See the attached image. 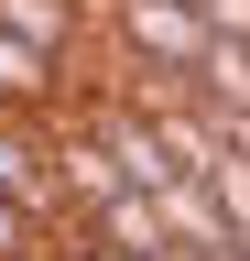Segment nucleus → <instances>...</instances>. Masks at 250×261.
Wrapping results in <instances>:
<instances>
[{
  "instance_id": "obj_2",
  "label": "nucleus",
  "mask_w": 250,
  "mask_h": 261,
  "mask_svg": "<svg viewBox=\"0 0 250 261\" xmlns=\"http://www.w3.org/2000/svg\"><path fill=\"white\" fill-rule=\"evenodd\" d=\"M0 109H11V120H76V76H66V55L0 33Z\"/></svg>"
},
{
  "instance_id": "obj_7",
  "label": "nucleus",
  "mask_w": 250,
  "mask_h": 261,
  "mask_svg": "<svg viewBox=\"0 0 250 261\" xmlns=\"http://www.w3.org/2000/svg\"><path fill=\"white\" fill-rule=\"evenodd\" d=\"M33 261H66V240H54V250H33Z\"/></svg>"
},
{
  "instance_id": "obj_5",
  "label": "nucleus",
  "mask_w": 250,
  "mask_h": 261,
  "mask_svg": "<svg viewBox=\"0 0 250 261\" xmlns=\"http://www.w3.org/2000/svg\"><path fill=\"white\" fill-rule=\"evenodd\" d=\"M66 261H131V250H109V240H87V228H76V240H66Z\"/></svg>"
},
{
  "instance_id": "obj_4",
  "label": "nucleus",
  "mask_w": 250,
  "mask_h": 261,
  "mask_svg": "<svg viewBox=\"0 0 250 261\" xmlns=\"http://www.w3.org/2000/svg\"><path fill=\"white\" fill-rule=\"evenodd\" d=\"M196 11H207L217 33H239V44H250V0H196Z\"/></svg>"
},
{
  "instance_id": "obj_1",
  "label": "nucleus",
  "mask_w": 250,
  "mask_h": 261,
  "mask_svg": "<svg viewBox=\"0 0 250 261\" xmlns=\"http://www.w3.org/2000/svg\"><path fill=\"white\" fill-rule=\"evenodd\" d=\"M44 142H54V185H66V218H76V228L131 185V174H120V152L98 142V120H44Z\"/></svg>"
},
{
  "instance_id": "obj_3",
  "label": "nucleus",
  "mask_w": 250,
  "mask_h": 261,
  "mask_svg": "<svg viewBox=\"0 0 250 261\" xmlns=\"http://www.w3.org/2000/svg\"><path fill=\"white\" fill-rule=\"evenodd\" d=\"M87 240H109V250H131V261H152V250L174 240V228H163V196H152V185H120L109 207L87 218Z\"/></svg>"
},
{
  "instance_id": "obj_6",
  "label": "nucleus",
  "mask_w": 250,
  "mask_h": 261,
  "mask_svg": "<svg viewBox=\"0 0 250 261\" xmlns=\"http://www.w3.org/2000/svg\"><path fill=\"white\" fill-rule=\"evenodd\" d=\"M152 261H207V250H196V240H163V250H152Z\"/></svg>"
}]
</instances>
